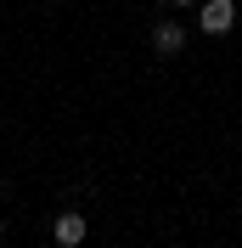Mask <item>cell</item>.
<instances>
[{"instance_id": "2", "label": "cell", "mask_w": 242, "mask_h": 248, "mask_svg": "<svg viewBox=\"0 0 242 248\" xmlns=\"http://www.w3.org/2000/svg\"><path fill=\"white\" fill-rule=\"evenodd\" d=\"M51 237H57V248H79L85 237H91V220L79 215V209H68V215H57V226H51Z\"/></svg>"}, {"instance_id": "3", "label": "cell", "mask_w": 242, "mask_h": 248, "mask_svg": "<svg viewBox=\"0 0 242 248\" xmlns=\"http://www.w3.org/2000/svg\"><path fill=\"white\" fill-rule=\"evenodd\" d=\"M231 23H237V6L231 0H203V12H197V29L203 34H226Z\"/></svg>"}, {"instance_id": "5", "label": "cell", "mask_w": 242, "mask_h": 248, "mask_svg": "<svg viewBox=\"0 0 242 248\" xmlns=\"http://www.w3.org/2000/svg\"><path fill=\"white\" fill-rule=\"evenodd\" d=\"M0 237H6V220H0Z\"/></svg>"}, {"instance_id": "1", "label": "cell", "mask_w": 242, "mask_h": 248, "mask_svg": "<svg viewBox=\"0 0 242 248\" xmlns=\"http://www.w3.org/2000/svg\"><path fill=\"white\" fill-rule=\"evenodd\" d=\"M152 51H158V57H181L186 51V29L175 17H158V23H152Z\"/></svg>"}, {"instance_id": "4", "label": "cell", "mask_w": 242, "mask_h": 248, "mask_svg": "<svg viewBox=\"0 0 242 248\" xmlns=\"http://www.w3.org/2000/svg\"><path fill=\"white\" fill-rule=\"evenodd\" d=\"M169 6H181V12H186V6H192V0H169Z\"/></svg>"}]
</instances>
